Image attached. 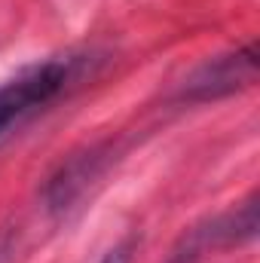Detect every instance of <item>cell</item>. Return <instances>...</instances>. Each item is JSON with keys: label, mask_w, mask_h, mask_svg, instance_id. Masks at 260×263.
Wrapping results in <instances>:
<instances>
[{"label": "cell", "mask_w": 260, "mask_h": 263, "mask_svg": "<svg viewBox=\"0 0 260 263\" xmlns=\"http://www.w3.org/2000/svg\"><path fill=\"white\" fill-rule=\"evenodd\" d=\"M73 62L70 59H49L43 65H31L22 73H15L12 80H6L0 86V135L9 129L12 123H18L25 114L49 104L70 80Z\"/></svg>", "instance_id": "cell-1"}, {"label": "cell", "mask_w": 260, "mask_h": 263, "mask_svg": "<svg viewBox=\"0 0 260 263\" xmlns=\"http://www.w3.org/2000/svg\"><path fill=\"white\" fill-rule=\"evenodd\" d=\"M254 73H257V52H254V46H248V49H239L233 55H220V59L205 62L184 83L181 98L184 101H208V98L233 95L236 89L251 86Z\"/></svg>", "instance_id": "cell-2"}, {"label": "cell", "mask_w": 260, "mask_h": 263, "mask_svg": "<svg viewBox=\"0 0 260 263\" xmlns=\"http://www.w3.org/2000/svg\"><path fill=\"white\" fill-rule=\"evenodd\" d=\"M98 172H101V153L98 150L73 156L70 162H65L59 168V175L49 181V187H46V205L52 211L70 208L77 199L86 193V187L92 184V178H98Z\"/></svg>", "instance_id": "cell-3"}, {"label": "cell", "mask_w": 260, "mask_h": 263, "mask_svg": "<svg viewBox=\"0 0 260 263\" xmlns=\"http://www.w3.org/2000/svg\"><path fill=\"white\" fill-rule=\"evenodd\" d=\"M98 263H132V242L117 245L114 251H107V254H104Z\"/></svg>", "instance_id": "cell-4"}, {"label": "cell", "mask_w": 260, "mask_h": 263, "mask_svg": "<svg viewBox=\"0 0 260 263\" xmlns=\"http://www.w3.org/2000/svg\"><path fill=\"white\" fill-rule=\"evenodd\" d=\"M12 260V236L9 233H0V263Z\"/></svg>", "instance_id": "cell-5"}]
</instances>
